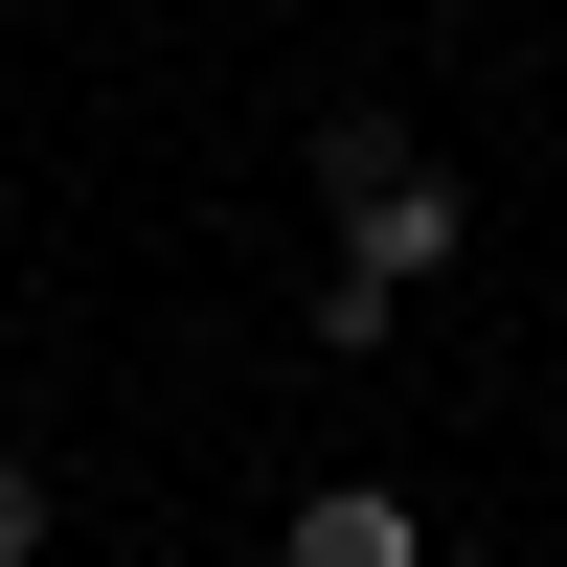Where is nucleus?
Segmentation results:
<instances>
[{"instance_id":"f257e3e1","label":"nucleus","mask_w":567,"mask_h":567,"mask_svg":"<svg viewBox=\"0 0 567 567\" xmlns=\"http://www.w3.org/2000/svg\"><path fill=\"white\" fill-rule=\"evenodd\" d=\"M318 182H341V272H386V296H432V272L477 250V205L409 159V114H341V136H318Z\"/></svg>"},{"instance_id":"f03ea898","label":"nucleus","mask_w":567,"mask_h":567,"mask_svg":"<svg viewBox=\"0 0 567 567\" xmlns=\"http://www.w3.org/2000/svg\"><path fill=\"white\" fill-rule=\"evenodd\" d=\"M272 567H432V499H386V477H318L296 523H272Z\"/></svg>"},{"instance_id":"7ed1b4c3","label":"nucleus","mask_w":567,"mask_h":567,"mask_svg":"<svg viewBox=\"0 0 567 567\" xmlns=\"http://www.w3.org/2000/svg\"><path fill=\"white\" fill-rule=\"evenodd\" d=\"M0 567H45V454L0 432Z\"/></svg>"}]
</instances>
